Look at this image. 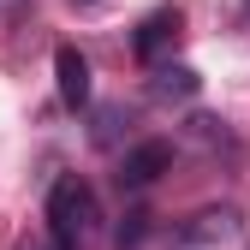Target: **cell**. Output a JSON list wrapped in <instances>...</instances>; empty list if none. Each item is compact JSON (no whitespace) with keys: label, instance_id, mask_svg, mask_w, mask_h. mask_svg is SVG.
Segmentation results:
<instances>
[{"label":"cell","instance_id":"2","mask_svg":"<svg viewBox=\"0 0 250 250\" xmlns=\"http://www.w3.org/2000/svg\"><path fill=\"white\" fill-rule=\"evenodd\" d=\"M167 167H173V143L149 137V143H137V149L119 161V185H131V191H137V185H155Z\"/></svg>","mask_w":250,"mask_h":250},{"label":"cell","instance_id":"3","mask_svg":"<svg viewBox=\"0 0 250 250\" xmlns=\"http://www.w3.org/2000/svg\"><path fill=\"white\" fill-rule=\"evenodd\" d=\"M54 83H60V102L66 107H89V60L72 42L54 54Z\"/></svg>","mask_w":250,"mask_h":250},{"label":"cell","instance_id":"7","mask_svg":"<svg viewBox=\"0 0 250 250\" xmlns=\"http://www.w3.org/2000/svg\"><path fill=\"white\" fill-rule=\"evenodd\" d=\"M18 250H42V244H18Z\"/></svg>","mask_w":250,"mask_h":250},{"label":"cell","instance_id":"4","mask_svg":"<svg viewBox=\"0 0 250 250\" xmlns=\"http://www.w3.org/2000/svg\"><path fill=\"white\" fill-rule=\"evenodd\" d=\"M179 42V12H149L143 24H137V36H131V48H137V60H161L167 48Z\"/></svg>","mask_w":250,"mask_h":250},{"label":"cell","instance_id":"1","mask_svg":"<svg viewBox=\"0 0 250 250\" xmlns=\"http://www.w3.org/2000/svg\"><path fill=\"white\" fill-rule=\"evenodd\" d=\"M89 227H96V197H89L83 179H54L48 191V232H54V250H83L89 244Z\"/></svg>","mask_w":250,"mask_h":250},{"label":"cell","instance_id":"6","mask_svg":"<svg viewBox=\"0 0 250 250\" xmlns=\"http://www.w3.org/2000/svg\"><path fill=\"white\" fill-rule=\"evenodd\" d=\"M214 232H221V238L232 232V214H227V208H221V214H214V208H208V214H197V227H185L179 238H185V244H197V238H214Z\"/></svg>","mask_w":250,"mask_h":250},{"label":"cell","instance_id":"5","mask_svg":"<svg viewBox=\"0 0 250 250\" xmlns=\"http://www.w3.org/2000/svg\"><path fill=\"white\" fill-rule=\"evenodd\" d=\"M197 83L203 78L191 66H155V83L149 89H155V96H197Z\"/></svg>","mask_w":250,"mask_h":250},{"label":"cell","instance_id":"8","mask_svg":"<svg viewBox=\"0 0 250 250\" xmlns=\"http://www.w3.org/2000/svg\"><path fill=\"white\" fill-rule=\"evenodd\" d=\"M244 12H250V0H244Z\"/></svg>","mask_w":250,"mask_h":250}]
</instances>
